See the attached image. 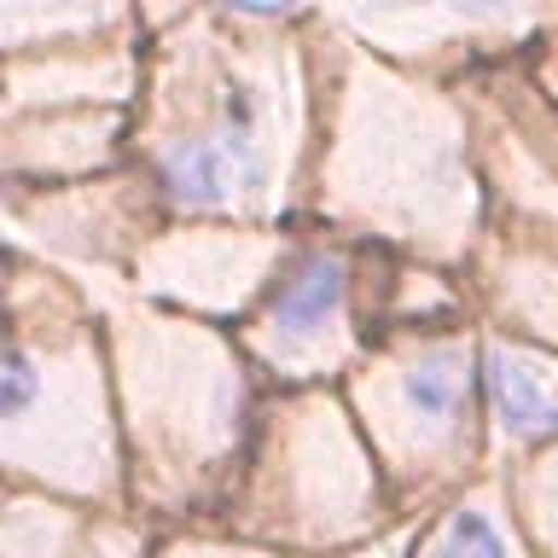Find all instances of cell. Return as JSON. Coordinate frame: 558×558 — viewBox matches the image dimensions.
Returning <instances> with one entry per match:
<instances>
[{"label": "cell", "mask_w": 558, "mask_h": 558, "mask_svg": "<svg viewBox=\"0 0 558 558\" xmlns=\"http://www.w3.org/2000/svg\"><path fill=\"white\" fill-rule=\"evenodd\" d=\"M268 174V157H262L256 134H209V140H181V146L163 151V186L169 198L181 204H227L233 192H251L262 186Z\"/></svg>", "instance_id": "obj_1"}, {"label": "cell", "mask_w": 558, "mask_h": 558, "mask_svg": "<svg viewBox=\"0 0 558 558\" xmlns=\"http://www.w3.org/2000/svg\"><path fill=\"white\" fill-rule=\"evenodd\" d=\"M343 308V268L331 256H308L274 286L268 320L286 331V338H320V331L338 320Z\"/></svg>", "instance_id": "obj_2"}, {"label": "cell", "mask_w": 558, "mask_h": 558, "mask_svg": "<svg viewBox=\"0 0 558 558\" xmlns=\"http://www.w3.org/2000/svg\"><path fill=\"white\" fill-rule=\"evenodd\" d=\"M488 390H495V408L506 418V430L535 436V430L558 425V390L535 373V366H523L518 355H506V349L488 355Z\"/></svg>", "instance_id": "obj_3"}, {"label": "cell", "mask_w": 558, "mask_h": 558, "mask_svg": "<svg viewBox=\"0 0 558 558\" xmlns=\"http://www.w3.org/2000/svg\"><path fill=\"white\" fill-rule=\"evenodd\" d=\"M460 361L453 355H425L408 373V408L418 418H430V425H448L453 413H460Z\"/></svg>", "instance_id": "obj_4"}, {"label": "cell", "mask_w": 558, "mask_h": 558, "mask_svg": "<svg viewBox=\"0 0 558 558\" xmlns=\"http://www.w3.org/2000/svg\"><path fill=\"white\" fill-rule=\"evenodd\" d=\"M430 558H506V541L495 535V523L483 512H453Z\"/></svg>", "instance_id": "obj_5"}, {"label": "cell", "mask_w": 558, "mask_h": 558, "mask_svg": "<svg viewBox=\"0 0 558 558\" xmlns=\"http://www.w3.org/2000/svg\"><path fill=\"white\" fill-rule=\"evenodd\" d=\"M41 396V373L24 349H0V418H17Z\"/></svg>", "instance_id": "obj_6"}, {"label": "cell", "mask_w": 558, "mask_h": 558, "mask_svg": "<svg viewBox=\"0 0 558 558\" xmlns=\"http://www.w3.org/2000/svg\"><path fill=\"white\" fill-rule=\"evenodd\" d=\"M221 122L233 134H256V94L244 82H227V94H221Z\"/></svg>", "instance_id": "obj_7"}]
</instances>
